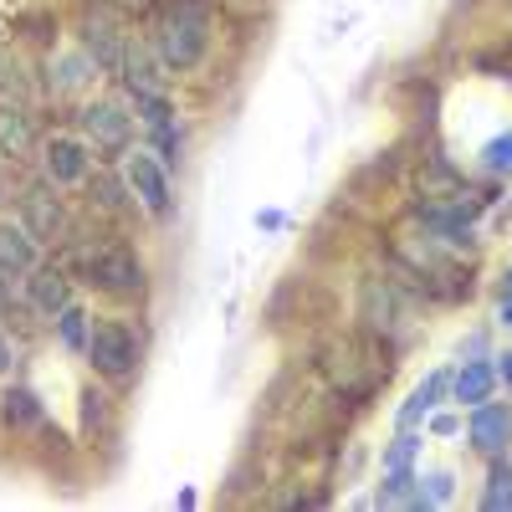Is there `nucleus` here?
<instances>
[{
	"mask_svg": "<svg viewBox=\"0 0 512 512\" xmlns=\"http://www.w3.org/2000/svg\"><path fill=\"white\" fill-rule=\"evenodd\" d=\"M441 400H451V374H446V369H431V374H425L415 390H410V400L395 410V425H400V431H415V425H425V415H431Z\"/></svg>",
	"mask_w": 512,
	"mask_h": 512,
	"instance_id": "obj_10",
	"label": "nucleus"
},
{
	"mask_svg": "<svg viewBox=\"0 0 512 512\" xmlns=\"http://www.w3.org/2000/svg\"><path fill=\"white\" fill-rule=\"evenodd\" d=\"M21 226L36 236V241H62L67 236V210L62 200L52 195V180L47 185H31L21 195Z\"/></svg>",
	"mask_w": 512,
	"mask_h": 512,
	"instance_id": "obj_6",
	"label": "nucleus"
},
{
	"mask_svg": "<svg viewBox=\"0 0 512 512\" xmlns=\"http://www.w3.org/2000/svg\"><path fill=\"white\" fill-rule=\"evenodd\" d=\"M0 420H6L11 431H26V425H41V420H47V410H41V400L26 390V384H16V390L0 395Z\"/></svg>",
	"mask_w": 512,
	"mask_h": 512,
	"instance_id": "obj_14",
	"label": "nucleus"
},
{
	"mask_svg": "<svg viewBox=\"0 0 512 512\" xmlns=\"http://www.w3.org/2000/svg\"><path fill=\"white\" fill-rule=\"evenodd\" d=\"M82 118V134H88V144L93 149H103V154H128V113L118 108V103H88L77 113Z\"/></svg>",
	"mask_w": 512,
	"mask_h": 512,
	"instance_id": "obj_7",
	"label": "nucleus"
},
{
	"mask_svg": "<svg viewBox=\"0 0 512 512\" xmlns=\"http://www.w3.org/2000/svg\"><path fill=\"white\" fill-rule=\"evenodd\" d=\"M466 441H472V451H482L487 461H492V456H507V446H512V405H502L497 395L482 400V405H472Z\"/></svg>",
	"mask_w": 512,
	"mask_h": 512,
	"instance_id": "obj_5",
	"label": "nucleus"
},
{
	"mask_svg": "<svg viewBox=\"0 0 512 512\" xmlns=\"http://www.w3.org/2000/svg\"><path fill=\"white\" fill-rule=\"evenodd\" d=\"M123 180H128L134 200L149 210L154 221H169V210H175V185H169V169H164V159H159V154L134 149V154L123 159Z\"/></svg>",
	"mask_w": 512,
	"mask_h": 512,
	"instance_id": "obj_4",
	"label": "nucleus"
},
{
	"mask_svg": "<svg viewBox=\"0 0 512 512\" xmlns=\"http://www.w3.org/2000/svg\"><path fill=\"white\" fill-rule=\"evenodd\" d=\"M41 159H47V180H52V185H82V180H88V169H93L88 144H82V139H67V134L47 139Z\"/></svg>",
	"mask_w": 512,
	"mask_h": 512,
	"instance_id": "obj_9",
	"label": "nucleus"
},
{
	"mask_svg": "<svg viewBox=\"0 0 512 512\" xmlns=\"http://www.w3.org/2000/svg\"><path fill=\"white\" fill-rule=\"evenodd\" d=\"M88 333H93V318H88V308H62L57 313V338H62V349H72V354H82L88 349Z\"/></svg>",
	"mask_w": 512,
	"mask_h": 512,
	"instance_id": "obj_17",
	"label": "nucleus"
},
{
	"mask_svg": "<svg viewBox=\"0 0 512 512\" xmlns=\"http://www.w3.org/2000/svg\"><path fill=\"white\" fill-rule=\"evenodd\" d=\"M11 364H16V344L6 338V328H0V374H11Z\"/></svg>",
	"mask_w": 512,
	"mask_h": 512,
	"instance_id": "obj_24",
	"label": "nucleus"
},
{
	"mask_svg": "<svg viewBox=\"0 0 512 512\" xmlns=\"http://www.w3.org/2000/svg\"><path fill=\"white\" fill-rule=\"evenodd\" d=\"M139 354H144V349H139V333L128 328V323H118V318L93 323V333H88V349H82V359L93 364V374H103V379H113V384L134 379Z\"/></svg>",
	"mask_w": 512,
	"mask_h": 512,
	"instance_id": "obj_2",
	"label": "nucleus"
},
{
	"mask_svg": "<svg viewBox=\"0 0 512 512\" xmlns=\"http://www.w3.org/2000/svg\"><path fill=\"white\" fill-rule=\"evenodd\" d=\"M502 328H512V297H507V303H502Z\"/></svg>",
	"mask_w": 512,
	"mask_h": 512,
	"instance_id": "obj_28",
	"label": "nucleus"
},
{
	"mask_svg": "<svg viewBox=\"0 0 512 512\" xmlns=\"http://www.w3.org/2000/svg\"><path fill=\"white\" fill-rule=\"evenodd\" d=\"M103 420H108V395L103 390H88V395H82V425L93 431V425H103Z\"/></svg>",
	"mask_w": 512,
	"mask_h": 512,
	"instance_id": "obj_22",
	"label": "nucleus"
},
{
	"mask_svg": "<svg viewBox=\"0 0 512 512\" xmlns=\"http://www.w3.org/2000/svg\"><path fill=\"white\" fill-rule=\"evenodd\" d=\"M6 282H11V277H6V272H0V308H6V313H11V292H6Z\"/></svg>",
	"mask_w": 512,
	"mask_h": 512,
	"instance_id": "obj_27",
	"label": "nucleus"
},
{
	"mask_svg": "<svg viewBox=\"0 0 512 512\" xmlns=\"http://www.w3.org/2000/svg\"><path fill=\"white\" fill-rule=\"evenodd\" d=\"M482 164L492 169V175H512V134L492 139V144L482 149Z\"/></svg>",
	"mask_w": 512,
	"mask_h": 512,
	"instance_id": "obj_21",
	"label": "nucleus"
},
{
	"mask_svg": "<svg viewBox=\"0 0 512 512\" xmlns=\"http://www.w3.org/2000/svg\"><path fill=\"white\" fill-rule=\"evenodd\" d=\"M492 395H497V364L492 359H461L456 374H451V400L472 410Z\"/></svg>",
	"mask_w": 512,
	"mask_h": 512,
	"instance_id": "obj_11",
	"label": "nucleus"
},
{
	"mask_svg": "<svg viewBox=\"0 0 512 512\" xmlns=\"http://www.w3.org/2000/svg\"><path fill=\"white\" fill-rule=\"evenodd\" d=\"M210 52V6L205 0H169L154 26V57L164 72H190Z\"/></svg>",
	"mask_w": 512,
	"mask_h": 512,
	"instance_id": "obj_1",
	"label": "nucleus"
},
{
	"mask_svg": "<svg viewBox=\"0 0 512 512\" xmlns=\"http://www.w3.org/2000/svg\"><path fill=\"white\" fill-rule=\"evenodd\" d=\"M420 441H425V436H415V431H400V436H395V446L384 451V472H395V466H415V451H420Z\"/></svg>",
	"mask_w": 512,
	"mask_h": 512,
	"instance_id": "obj_19",
	"label": "nucleus"
},
{
	"mask_svg": "<svg viewBox=\"0 0 512 512\" xmlns=\"http://www.w3.org/2000/svg\"><path fill=\"white\" fill-rule=\"evenodd\" d=\"M0 195H6V185H0Z\"/></svg>",
	"mask_w": 512,
	"mask_h": 512,
	"instance_id": "obj_29",
	"label": "nucleus"
},
{
	"mask_svg": "<svg viewBox=\"0 0 512 512\" xmlns=\"http://www.w3.org/2000/svg\"><path fill=\"white\" fill-rule=\"evenodd\" d=\"M456 497V477L451 472H425L420 477V507H446Z\"/></svg>",
	"mask_w": 512,
	"mask_h": 512,
	"instance_id": "obj_18",
	"label": "nucleus"
},
{
	"mask_svg": "<svg viewBox=\"0 0 512 512\" xmlns=\"http://www.w3.org/2000/svg\"><path fill=\"white\" fill-rule=\"evenodd\" d=\"M26 303L41 318H57L62 308H72V277L62 267H52V262H36L26 272Z\"/></svg>",
	"mask_w": 512,
	"mask_h": 512,
	"instance_id": "obj_8",
	"label": "nucleus"
},
{
	"mask_svg": "<svg viewBox=\"0 0 512 512\" xmlns=\"http://www.w3.org/2000/svg\"><path fill=\"white\" fill-rule=\"evenodd\" d=\"M36 149V123L21 103H0V154L6 159H31Z\"/></svg>",
	"mask_w": 512,
	"mask_h": 512,
	"instance_id": "obj_12",
	"label": "nucleus"
},
{
	"mask_svg": "<svg viewBox=\"0 0 512 512\" xmlns=\"http://www.w3.org/2000/svg\"><path fill=\"white\" fill-rule=\"evenodd\" d=\"M128 180H113V175H98V185H93V200L103 205V210H123L128 205Z\"/></svg>",
	"mask_w": 512,
	"mask_h": 512,
	"instance_id": "obj_20",
	"label": "nucleus"
},
{
	"mask_svg": "<svg viewBox=\"0 0 512 512\" xmlns=\"http://www.w3.org/2000/svg\"><path fill=\"white\" fill-rule=\"evenodd\" d=\"M482 507L487 512H512V461L507 456H492V472H487V487H482Z\"/></svg>",
	"mask_w": 512,
	"mask_h": 512,
	"instance_id": "obj_16",
	"label": "nucleus"
},
{
	"mask_svg": "<svg viewBox=\"0 0 512 512\" xmlns=\"http://www.w3.org/2000/svg\"><path fill=\"white\" fill-rule=\"evenodd\" d=\"M77 267L98 292H113V297L144 292V262H139L134 246H93V251H82Z\"/></svg>",
	"mask_w": 512,
	"mask_h": 512,
	"instance_id": "obj_3",
	"label": "nucleus"
},
{
	"mask_svg": "<svg viewBox=\"0 0 512 512\" xmlns=\"http://www.w3.org/2000/svg\"><path fill=\"white\" fill-rule=\"evenodd\" d=\"M379 507H420V472L415 466H395L390 477L379 482Z\"/></svg>",
	"mask_w": 512,
	"mask_h": 512,
	"instance_id": "obj_15",
	"label": "nucleus"
},
{
	"mask_svg": "<svg viewBox=\"0 0 512 512\" xmlns=\"http://www.w3.org/2000/svg\"><path fill=\"white\" fill-rule=\"evenodd\" d=\"M36 246H41V241H36L21 221H16V226L6 221V226H0V272H6V277H26V272L41 262Z\"/></svg>",
	"mask_w": 512,
	"mask_h": 512,
	"instance_id": "obj_13",
	"label": "nucleus"
},
{
	"mask_svg": "<svg viewBox=\"0 0 512 512\" xmlns=\"http://www.w3.org/2000/svg\"><path fill=\"white\" fill-rule=\"evenodd\" d=\"M425 431H431V436H456V431H461V420H456L451 410H441V405H436L431 415H425Z\"/></svg>",
	"mask_w": 512,
	"mask_h": 512,
	"instance_id": "obj_23",
	"label": "nucleus"
},
{
	"mask_svg": "<svg viewBox=\"0 0 512 512\" xmlns=\"http://www.w3.org/2000/svg\"><path fill=\"white\" fill-rule=\"evenodd\" d=\"M492 364H497V379H502V384H507V390H512V349H507L502 359H492Z\"/></svg>",
	"mask_w": 512,
	"mask_h": 512,
	"instance_id": "obj_26",
	"label": "nucleus"
},
{
	"mask_svg": "<svg viewBox=\"0 0 512 512\" xmlns=\"http://www.w3.org/2000/svg\"><path fill=\"white\" fill-rule=\"evenodd\" d=\"M461 354H466V359H487V338H482V333H472V338L461 344Z\"/></svg>",
	"mask_w": 512,
	"mask_h": 512,
	"instance_id": "obj_25",
	"label": "nucleus"
}]
</instances>
